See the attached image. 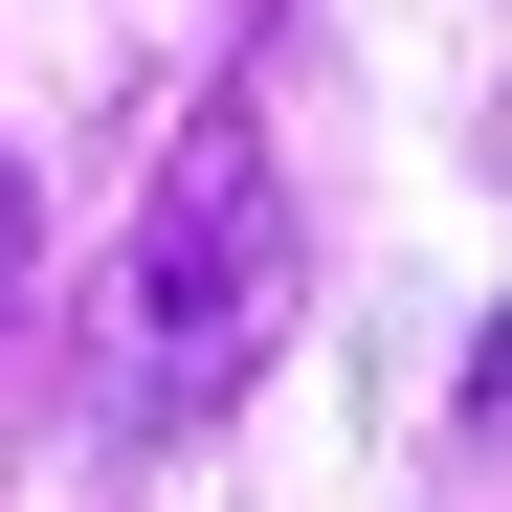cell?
<instances>
[{
  "label": "cell",
  "mask_w": 512,
  "mask_h": 512,
  "mask_svg": "<svg viewBox=\"0 0 512 512\" xmlns=\"http://www.w3.org/2000/svg\"><path fill=\"white\" fill-rule=\"evenodd\" d=\"M290 290H312L290 156H268V112H201L179 156H156L134 245H112V423H223L245 379H268Z\"/></svg>",
  "instance_id": "1"
},
{
  "label": "cell",
  "mask_w": 512,
  "mask_h": 512,
  "mask_svg": "<svg viewBox=\"0 0 512 512\" xmlns=\"http://www.w3.org/2000/svg\"><path fill=\"white\" fill-rule=\"evenodd\" d=\"M0 290H23V179H0Z\"/></svg>",
  "instance_id": "2"
}]
</instances>
